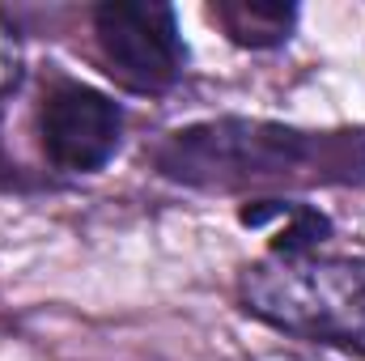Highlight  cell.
Listing matches in <instances>:
<instances>
[{"instance_id":"obj_2","label":"cell","mask_w":365,"mask_h":361,"mask_svg":"<svg viewBox=\"0 0 365 361\" xmlns=\"http://www.w3.org/2000/svg\"><path fill=\"white\" fill-rule=\"evenodd\" d=\"M247 315L284 336L365 357V260L349 255H264L238 276Z\"/></svg>"},{"instance_id":"obj_3","label":"cell","mask_w":365,"mask_h":361,"mask_svg":"<svg viewBox=\"0 0 365 361\" xmlns=\"http://www.w3.org/2000/svg\"><path fill=\"white\" fill-rule=\"evenodd\" d=\"M93 39L106 73L132 93H166L187 73L179 17L162 0H110L93 9Z\"/></svg>"},{"instance_id":"obj_5","label":"cell","mask_w":365,"mask_h":361,"mask_svg":"<svg viewBox=\"0 0 365 361\" xmlns=\"http://www.w3.org/2000/svg\"><path fill=\"white\" fill-rule=\"evenodd\" d=\"M212 21L238 43V47H280L289 43L293 26H297V9L293 4H264V0H225L212 9Z\"/></svg>"},{"instance_id":"obj_6","label":"cell","mask_w":365,"mask_h":361,"mask_svg":"<svg viewBox=\"0 0 365 361\" xmlns=\"http://www.w3.org/2000/svg\"><path fill=\"white\" fill-rule=\"evenodd\" d=\"M21 81V43H17V30L0 17V98Z\"/></svg>"},{"instance_id":"obj_1","label":"cell","mask_w":365,"mask_h":361,"mask_svg":"<svg viewBox=\"0 0 365 361\" xmlns=\"http://www.w3.org/2000/svg\"><path fill=\"white\" fill-rule=\"evenodd\" d=\"M153 171L204 191H284L365 179L361 132H302L264 119H208L170 132L149 153Z\"/></svg>"},{"instance_id":"obj_4","label":"cell","mask_w":365,"mask_h":361,"mask_svg":"<svg viewBox=\"0 0 365 361\" xmlns=\"http://www.w3.org/2000/svg\"><path fill=\"white\" fill-rule=\"evenodd\" d=\"M38 141L56 171L93 175L123 141V106L81 81H51L38 102Z\"/></svg>"}]
</instances>
